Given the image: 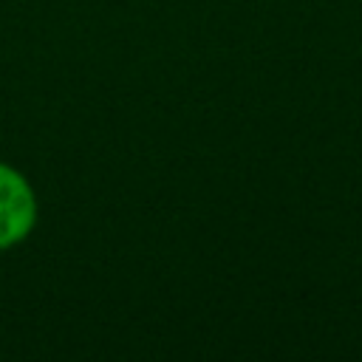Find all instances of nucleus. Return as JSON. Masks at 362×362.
<instances>
[{
  "mask_svg": "<svg viewBox=\"0 0 362 362\" xmlns=\"http://www.w3.org/2000/svg\"><path fill=\"white\" fill-rule=\"evenodd\" d=\"M40 204L28 178L0 161V252L23 243L37 226Z\"/></svg>",
  "mask_w": 362,
  "mask_h": 362,
  "instance_id": "nucleus-1",
  "label": "nucleus"
}]
</instances>
